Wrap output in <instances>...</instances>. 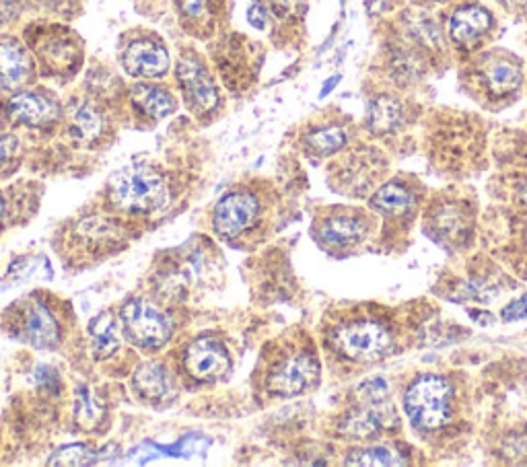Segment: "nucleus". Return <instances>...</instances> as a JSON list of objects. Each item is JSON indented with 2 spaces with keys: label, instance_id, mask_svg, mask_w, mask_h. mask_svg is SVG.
<instances>
[{
  "label": "nucleus",
  "instance_id": "obj_1",
  "mask_svg": "<svg viewBox=\"0 0 527 467\" xmlns=\"http://www.w3.org/2000/svg\"><path fill=\"white\" fill-rule=\"evenodd\" d=\"M9 332L17 340L40 350L56 348L62 338L58 317L40 295L21 299L9 309Z\"/></svg>",
  "mask_w": 527,
  "mask_h": 467
},
{
  "label": "nucleus",
  "instance_id": "obj_2",
  "mask_svg": "<svg viewBox=\"0 0 527 467\" xmlns=\"http://www.w3.org/2000/svg\"><path fill=\"white\" fill-rule=\"evenodd\" d=\"M451 387L439 375H420L404 395V410L418 430L441 428L451 414Z\"/></svg>",
  "mask_w": 527,
  "mask_h": 467
},
{
  "label": "nucleus",
  "instance_id": "obj_3",
  "mask_svg": "<svg viewBox=\"0 0 527 467\" xmlns=\"http://www.w3.org/2000/svg\"><path fill=\"white\" fill-rule=\"evenodd\" d=\"M112 196L126 212H155L169 198L163 177L149 165H132L118 175Z\"/></svg>",
  "mask_w": 527,
  "mask_h": 467
},
{
  "label": "nucleus",
  "instance_id": "obj_4",
  "mask_svg": "<svg viewBox=\"0 0 527 467\" xmlns=\"http://www.w3.org/2000/svg\"><path fill=\"white\" fill-rule=\"evenodd\" d=\"M332 346L350 361H375L392 346V334L375 319H350L332 332Z\"/></svg>",
  "mask_w": 527,
  "mask_h": 467
},
{
  "label": "nucleus",
  "instance_id": "obj_5",
  "mask_svg": "<svg viewBox=\"0 0 527 467\" xmlns=\"http://www.w3.org/2000/svg\"><path fill=\"white\" fill-rule=\"evenodd\" d=\"M318 373L320 367L311 352L289 350L270 363L264 385L274 398H295V395L307 391L313 385Z\"/></svg>",
  "mask_w": 527,
  "mask_h": 467
},
{
  "label": "nucleus",
  "instance_id": "obj_6",
  "mask_svg": "<svg viewBox=\"0 0 527 467\" xmlns=\"http://www.w3.org/2000/svg\"><path fill=\"white\" fill-rule=\"evenodd\" d=\"M126 338L145 350L163 348L173 332L169 317L147 299L132 297L120 309Z\"/></svg>",
  "mask_w": 527,
  "mask_h": 467
},
{
  "label": "nucleus",
  "instance_id": "obj_7",
  "mask_svg": "<svg viewBox=\"0 0 527 467\" xmlns=\"http://www.w3.org/2000/svg\"><path fill=\"white\" fill-rule=\"evenodd\" d=\"M262 219V202L252 192H231L219 200L213 212V227L223 239H237L256 229Z\"/></svg>",
  "mask_w": 527,
  "mask_h": 467
},
{
  "label": "nucleus",
  "instance_id": "obj_8",
  "mask_svg": "<svg viewBox=\"0 0 527 467\" xmlns=\"http://www.w3.org/2000/svg\"><path fill=\"white\" fill-rule=\"evenodd\" d=\"M231 365L227 348L213 338H198L194 340L184 354V369L186 373L202 383H210L221 379Z\"/></svg>",
  "mask_w": 527,
  "mask_h": 467
},
{
  "label": "nucleus",
  "instance_id": "obj_9",
  "mask_svg": "<svg viewBox=\"0 0 527 467\" xmlns=\"http://www.w3.org/2000/svg\"><path fill=\"white\" fill-rule=\"evenodd\" d=\"M178 79L188 103H192L196 110L200 112L215 110L219 103V93L200 64L192 60H182L178 66Z\"/></svg>",
  "mask_w": 527,
  "mask_h": 467
},
{
  "label": "nucleus",
  "instance_id": "obj_10",
  "mask_svg": "<svg viewBox=\"0 0 527 467\" xmlns=\"http://www.w3.org/2000/svg\"><path fill=\"white\" fill-rule=\"evenodd\" d=\"M124 66L132 77H161L169 68V56L161 44L140 40L128 46L124 54Z\"/></svg>",
  "mask_w": 527,
  "mask_h": 467
},
{
  "label": "nucleus",
  "instance_id": "obj_11",
  "mask_svg": "<svg viewBox=\"0 0 527 467\" xmlns=\"http://www.w3.org/2000/svg\"><path fill=\"white\" fill-rule=\"evenodd\" d=\"M134 389L140 400L159 404L167 400L173 389V381L169 371L159 363L140 365L134 373Z\"/></svg>",
  "mask_w": 527,
  "mask_h": 467
},
{
  "label": "nucleus",
  "instance_id": "obj_12",
  "mask_svg": "<svg viewBox=\"0 0 527 467\" xmlns=\"http://www.w3.org/2000/svg\"><path fill=\"white\" fill-rule=\"evenodd\" d=\"M490 25H493V19H490V13L478 5H468L455 11L451 17V38L455 44H472L476 42L480 35H484Z\"/></svg>",
  "mask_w": 527,
  "mask_h": 467
},
{
  "label": "nucleus",
  "instance_id": "obj_13",
  "mask_svg": "<svg viewBox=\"0 0 527 467\" xmlns=\"http://www.w3.org/2000/svg\"><path fill=\"white\" fill-rule=\"evenodd\" d=\"M404 122L402 103L396 97L379 95L369 103L367 110V126L375 134H392Z\"/></svg>",
  "mask_w": 527,
  "mask_h": 467
},
{
  "label": "nucleus",
  "instance_id": "obj_14",
  "mask_svg": "<svg viewBox=\"0 0 527 467\" xmlns=\"http://www.w3.org/2000/svg\"><path fill=\"white\" fill-rule=\"evenodd\" d=\"M11 114L27 126H42L56 116V107L42 95L21 93L11 101Z\"/></svg>",
  "mask_w": 527,
  "mask_h": 467
},
{
  "label": "nucleus",
  "instance_id": "obj_15",
  "mask_svg": "<svg viewBox=\"0 0 527 467\" xmlns=\"http://www.w3.org/2000/svg\"><path fill=\"white\" fill-rule=\"evenodd\" d=\"M367 231V225L357 214H332L320 227V239L324 243L342 245L348 241H357Z\"/></svg>",
  "mask_w": 527,
  "mask_h": 467
},
{
  "label": "nucleus",
  "instance_id": "obj_16",
  "mask_svg": "<svg viewBox=\"0 0 527 467\" xmlns=\"http://www.w3.org/2000/svg\"><path fill=\"white\" fill-rule=\"evenodd\" d=\"M29 77V58L17 42H0V81L9 87L21 85Z\"/></svg>",
  "mask_w": 527,
  "mask_h": 467
},
{
  "label": "nucleus",
  "instance_id": "obj_17",
  "mask_svg": "<svg viewBox=\"0 0 527 467\" xmlns=\"http://www.w3.org/2000/svg\"><path fill=\"white\" fill-rule=\"evenodd\" d=\"M482 75H484V83H486L488 91L493 95H507V93L515 91L521 83L519 66L507 58L490 60L484 66Z\"/></svg>",
  "mask_w": 527,
  "mask_h": 467
},
{
  "label": "nucleus",
  "instance_id": "obj_18",
  "mask_svg": "<svg viewBox=\"0 0 527 467\" xmlns=\"http://www.w3.org/2000/svg\"><path fill=\"white\" fill-rule=\"evenodd\" d=\"M132 99L140 107V110H143L147 116H151L155 120H161V118L169 116L175 110L173 97L161 87L136 85L134 91H132Z\"/></svg>",
  "mask_w": 527,
  "mask_h": 467
},
{
  "label": "nucleus",
  "instance_id": "obj_19",
  "mask_svg": "<svg viewBox=\"0 0 527 467\" xmlns=\"http://www.w3.org/2000/svg\"><path fill=\"white\" fill-rule=\"evenodd\" d=\"M89 336L93 340V350L99 358H110L120 348L116 323L108 313H99L89 323Z\"/></svg>",
  "mask_w": 527,
  "mask_h": 467
},
{
  "label": "nucleus",
  "instance_id": "obj_20",
  "mask_svg": "<svg viewBox=\"0 0 527 467\" xmlns=\"http://www.w3.org/2000/svg\"><path fill=\"white\" fill-rule=\"evenodd\" d=\"M359 395H361V400L367 404V408L379 418V422L396 416L392 410V402H390V387L388 383H385V379L381 377L367 379L359 387Z\"/></svg>",
  "mask_w": 527,
  "mask_h": 467
},
{
  "label": "nucleus",
  "instance_id": "obj_21",
  "mask_svg": "<svg viewBox=\"0 0 527 467\" xmlns=\"http://www.w3.org/2000/svg\"><path fill=\"white\" fill-rule=\"evenodd\" d=\"M379 418L369 410V408H361V410H353L344 416V420L340 422V435L348 437V439H371L379 433Z\"/></svg>",
  "mask_w": 527,
  "mask_h": 467
},
{
  "label": "nucleus",
  "instance_id": "obj_22",
  "mask_svg": "<svg viewBox=\"0 0 527 467\" xmlns=\"http://www.w3.org/2000/svg\"><path fill=\"white\" fill-rule=\"evenodd\" d=\"M101 126V116L87 103L77 105L73 116H70V134L81 142L95 140L101 132Z\"/></svg>",
  "mask_w": 527,
  "mask_h": 467
},
{
  "label": "nucleus",
  "instance_id": "obj_23",
  "mask_svg": "<svg viewBox=\"0 0 527 467\" xmlns=\"http://www.w3.org/2000/svg\"><path fill=\"white\" fill-rule=\"evenodd\" d=\"M410 204H412V194L400 184H385L383 188L377 190V194L371 200V206L385 214H400Z\"/></svg>",
  "mask_w": 527,
  "mask_h": 467
},
{
  "label": "nucleus",
  "instance_id": "obj_24",
  "mask_svg": "<svg viewBox=\"0 0 527 467\" xmlns=\"http://www.w3.org/2000/svg\"><path fill=\"white\" fill-rule=\"evenodd\" d=\"M346 145V134L338 126H326L307 136V147L318 155H332Z\"/></svg>",
  "mask_w": 527,
  "mask_h": 467
},
{
  "label": "nucleus",
  "instance_id": "obj_25",
  "mask_svg": "<svg viewBox=\"0 0 527 467\" xmlns=\"http://www.w3.org/2000/svg\"><path fill=\"white\" fill-rule=\"evenodd\" d=\"M404 461L390 447H369L350 453L346 465H365V467H385V465H402Z\"/></svg>",
  "mask_w": 527,
  "mask_h": 467
},
{
  "label": "nucleus",
  "instance_id": "obj_26",
  "mask_svg": "<svg viewBox=\"0 0 527 467\" xmlns=\"http://www.w3.org/2000/svg\"><path fill=\"white\" fill-rule=\"evenodd\" d=\"M103 455L105 451H95L85 445H66V447H60L48 463L50 465H89V463L101 461Z\"/></svg>",
  "mask_w": 527,
  "mask_h": 467
},
{
  "label": "nucleus",
  "instance_id": "obj_27",
  "mask_svg": "<svg viewBox=\"0 0 527 467\" xmlns=\"http://www.w3.org/2000/svg\"><path fill=\"white\" fill-rule=\"evenodd\" d=\"M410 33L414 35V38L420 44L427 46V48H437L441 44L439 27L427 15H412V19H410Z\"/></svg>",
  "mask_w": 527,
  "mask_h": 467
},
{
  "label": "nucleus",
  "instance_id": "obj_28",
  "mask_svg": "<svg viewBox=\"0 0 527 467\" xmlns=\"http://www.w3.org/2000/svg\"><path fill=\"white\" fill-rule=\"evenodd\" d=\"M77 418L83 426H95L101 418V408L87 389H81L77 395Z\"/></svg>",
  "mask_w": 527,
  "mask_h": 467
},
{
  "label": "nucleus",
  "instance_id": "obj_29",
  "mask_svg": "<svg viewBox=\"0 0 527 467\" xmlns=\"http://www.w3.org/2000/svg\"><path fill=\"white\" fill-rule=\"evenodd\" d=\"M420 75V64L414 56L410 54H400L394 60V77L402 83H410Z\"/></svg>",
  "mask_w": 527,
  "mask_h": 467
},
{
  "label": "nucleus",
  "instance_id": "obj_30",
  "mask_svg": "<svg viewBox=\"0 0 527 467\" xmlns=\"http://www.w3.org/2000/svg\"><path fill=\"white\" fill-rule=\"evenodd\" d=\"M527 317V295H523L521 299L513 301L511 305H507L503 309V319L505 321H519Z\"/></svg>",
  "mask_w": 527,
  "mask_h": 467
},
{
  "label": "nucleus",
  "instance_id": "obj_31",
  "mask_svg": "<svg viewBox=\"0 0 527 467\" xmlns=\"http://www.w3.org/2000/svg\"><path fill=\"white\" fill-rule=\"evenodd\" d=\"M182 11L190 17H200L206 11V0H182Z\"/></svg>",
  "mask_w": 527,
  "mask_h": 467
},
{
  "label": "nucleus",
  "instance_id": "obj_32",
  "mask_svg": "<svg viewBox=\"0 0 527 467\" xmlns=\"http://www.w3.org/2000/svg\"><path fill=\"white\" fill-rule=\"evenodd\" d=\"M13 151H15V140L9 136L0 138V167H3L13 157Z\"/></svg>",
  "mask_w": 527,
  "mask_h": 467
},
{
  "label": "nucleus",
  "instance_id": "obj_33",
  "mask_svg": "<svg viewBox=\"0 0 527 467\" xmlns=\"http://www.w3.org/2000/svg\"><path fill=\"white\" fill-rule=\"evenodd\" d=\"M248 19H250V23H252L256 29H264L266 23H268V15H266V11H264L260 5H256V7L250 9Z\"/></svg>",
  "mask_w": 527,
  "mask_h": 467
},
{
  "label": "nucleus",
  "instance_id": "obj_34",
  "mask_svg": "<svg viewBox=\"0 0 527 467\" xmlns=\"http://www.w3.org/2000/svg\"><path fill=\"white\" fill-rule=\"evenodd\" d=\"M470 317L478 323V326H482V328H488V326H493V323L497 321L495 319V315L493 313H490V311H470Z\"/></svg>",
  "mask_w": 527,
  "mask_h": 467
},
{
  "label": "nucleus",
  "instance_id": "obj_35",
  "mask_svg": "<svg viewBox=\"0 0 527 467\" xmlns=\"http://www.w3.org/2000/svg\"><path fill=\"white\" fill-rule=\"evenodd\" d=\"M365 5H367V11L371 15H377L381 13L385 7H388V0H365Z\"/></svg>",
  "mask_w": 527,
  "mask_h": 467
},
{
  "label": "nucleus",
  "instance_id": "obj_36",
  "mask_svg": "<svg viewBox=\"0 0 527 467\" xmlns=\"http://www.w3.org/2000/svg\"><path fill=\"white\" fill-rule=\"evenodd\" d=\"M338 81H340V77H334L332 81H328V83H326V87L322 89V93H320V95H322V97H326V95H328V91H332V89L336 87V83H338Z\"/></svg>",
  "mask_w": 527,
  "mask_h": 467
},
{
  "label": "nucleus",
  "instance_id": "obj_37",
  "mask_svg": "<svg viewBox=\"0 0 527 467\" xmlns=\"http://www.w3.org/2000/svg\"><path fill=\"white\" fill-rule=\"evenodd\" d=\"M511 5H527V0H507Z\"/></svg>",
  "mask_w": 527,
  "mask_h": 467
},
{
  "label": "nucleus",
  "instance_id": "obj_38",
  "mask_svg": "<svg viewBox=\"0 0 527 467\" xmlns=\"http://www.w3.org/2000/svg\"><path fill=\"white\" fill-rule=\"evenodd\" d=\"M521 198H523V202H525V204H527V186H525V188H523V192H521Z\"/></svg>",
  "mask_w": 527,
  "mask_h": 467
},
{
  "label": "nucleus",
  "instance_id": "obj_39",
  "mask_svg": "<svg viewBox=\"0 0 527 467\" xmlns=\"http://www.w3.org/2000/svg\"><path fill=\"white\" fill-rule=\"evenodd\" d=\"M0 217H3V198H0Z\"/></svg>",
  "mask_w": 527,
  "mask_h": 467
}]
</instances>
